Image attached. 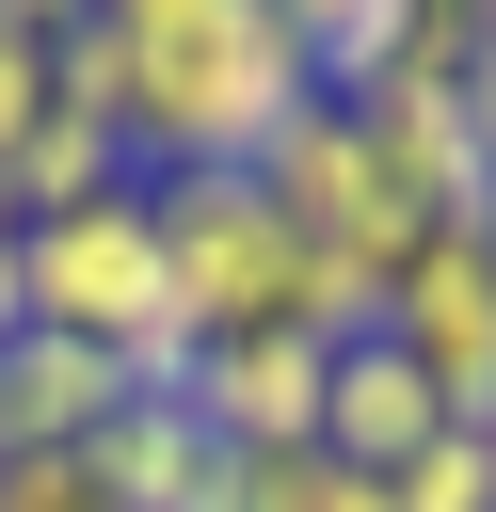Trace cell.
I'll return each mask as SVG.
<instances>
[{
    "instance_id": "6da1fadb",
    "label": "cell",
    "mask_w": 496,
    "mask_h": 512,
    "mask_svg": "<svg viewBox=\"0 0 496 512\" xmlns=\"http://www.w3.org/2000/svg\"><path fill=\"white\" fill-rule=\"evenodd\" d=\"M96 32H112L128 176H256L320 112L288 0H96Z\"/></svg>"
},
{
    "instance_id": "7a4b0ae2",
    "label": "cell",
    "mask_w": 496,
    "mask_h": 512,
    "mask_svg": "<svg viewBox=\"0 0 496 512\" xmlns=\"http://www.w3.org/2000/svg\"><path fill=\"white\" fill-rule=\"evenodd\" d=\"M256 192H272L288 240H304V320H320V336H368L384 288H400V256L432 240V224L400 208V176L368 160V128H352V112H304V128L256 160Z\"/></svg>"
},
{
    "instance_id": "3957f363",
    "label": "cell",
    "mask_w": 496,
    "mask_h": 512,
    "mask_svg": "<svg viewBox=\"0 0 496 512\" xmlns=\"http://www.w3.org/2000/svg\"><path fill=\"white\" fill-rule=\"evenodd\" d=\"M144 208H160V288H176L192 352L304 320V240H288V208H272L256 176H144ZM304 336H320V320H304Z\"/></svg>"
},
{
    "instance_id": "277c9868",
    "label": "cell",
    "mask_w": 496,
    "mask_h": 512,
    "mask_svg": "<svg viewBox=\"0 0 496 512\" xmlns=\"http://www.w3.org/2000/svg\"><path fill=\"white\" fill-rule=\"evenodd\" d=\"M16 288H32V336H80V352L192 336V320H176V288H160V208H144V176H128V192H96V208L16 224Z\"/></svg>"
},
{
    "instance_id": "5b68a950",
    "label": "cell",
    "mask_w": 496,
    "mask_h": 512,
    "mask_svg": "<svg viewBox=\"0 0 496 512\" xmlns=\"http://www.w3.org/2000/svg\"><path fill=\"white\" fill-rule=\"evenodd\" d=\"M384 336L432 368V400L480 432L496 416V224H432L416 256H400V288H384Z\"/></svg>"
},
{
    "instance_id": "8992f818",
    "label": "cell",
    "mask_w": 496,
    "mask_h": 512,
    "mask_svg": "<svg viewBox=\"0 0 496 512\" xmlns=\"http://www.w3.org/2000/svg\"><path fill=\"white\" fill-rule=\"evenodd\" d=\"M320 384H336V336L272 320V336H224L192 368V416L224 432V464H256V448H320Z\"/></svg>"
},
{
    "instance_id": "52a82bcc",
    "label": "cell",
    "mask_w": 496,
    "mask_h": 512,
    "mask_svg": "<svg viewBox=\"0 0 496 512\" xmlns=\"http://www.w3.org/2000/svg\"><path fill=\"white\" fill-rule=\"evenodd\" d=\"M432 432H464V416L432 400V368H416L384 320H368V336H336V384H320V448H336V464H368V480H400Z\"/></svg>"
},
{
    "instance_id": "ba28073f",
    "label": "cell",
    "mask_w": 496,
    "mask_h": 512,
    "mask_svg": "<svg viewBox=\"0 0 496 512\" xmlns=\"http://www.w3.org/2000/svg\"><path fill=\"white\" fill-rule=\"evenodd\" d=\"M128 416V368L80 336H0V464H80Z\"/></svg>"
},
{
    "instance_id": "9c48e42d",
    "label": "cell",
    "mask_w": 496,
    "mask_h": 512,
    "mask_svg": "<svg viewBox=\"0 0 496 512\" xmlns=\"http://www.w3.org/2000/svg\"><path fill=\"white\" fill-rule=\"evenodd\" d=\"M416 16H432V0H288V32H304V96H320V112H368V96L416 64Z\"/></svg>"
},
{
    "instance_id": "30bf717a",
    "label": "cell",
    "mask_w": 496,
    "mask_h": 512,
    "mask_svg": "<svg viewBox=\"0 0 496 512\" xmlns=\"http://www.w3.org/2000/svg\"><path fill=\"white\" fill-rule=\"evenodd\" d=\"M224 512H400L368 464H336V448H256L240 480H224Z\"/></svg>"
},
{
    "instance_id": "8fae6325",
    "label": "cell",
    "mask_w": 496,
    "mask_h": 512,
    "mask_svg": "<svg viewBox=\"0 0 496 512\" xmlns=\"http://www.w3.org/2000/svg\"><path fill=\"white\" fill-rule=\"evenodd\" d=\"M48 32H64V0H0V160L48 128Z\"/></svg>"
},
{
    "instance_id": "7c38bea8",
    "label": "cell",
    "mask_w": 496,
    "mask_h": 512,
    "mask_svg": "<svg viewBox=\"0 0 496 512\" xmlns=\"http://www.w3.org/2000/svg\"><path fill=\"white\" fill-rule=\"evenodd\" d=\"M384 496H400V512H496V448H480V432H432Z\"/></svg>"
},
{
    "instance_id": "4fadbf2b",
    "label": "cell",
    "mask_w": 496,
    "mask_h": 512,
    "mask_svg": "<svg viewBox=\"0 0 496 512\" xmlns=\"http://www.w3.org/2000/svg\"><path fill=\"white\" fill-rule=\"evenodd\" d=\"M0 512H112L96 464H0Z\"/></svg>"
},
{
    "instance_id": "5bb4252c",
    "label": "cell",
    "mask_w": 496,
    "mask_h": 512,
    "mask_svg": "<svg viewBox=\"0 0 496 512\" xmlns=\"http://www.w3.org/2000/svg\"><path fill=\"white\" fill-rule=\"evenodd\" d=\"M464 128H480V176H496V16L464 32Z\"/></svg>"
},
{
    "instance_id": "9a60e30c",
    "label": "cell",
    "mask_w": 496,
    "mask_h": 512,
    "mask_svg": "<svg viewBox=\"0 0 496 512\" xmlns=\"http://www.w3.org/2000/svg\"><path fill=\"white\" fill-rule=\"evenodd\" d=\"M0 336H32V288H16V208H0Z\"/></svg>"
},
{
    "instance_id": "2e32d148",
    "label": "cell",
    "mask_w": 496,
    "mask_h": 512,
    "mask_svg": "<svg viewBox=\"0 0 496 512\" xmlns=\"http://www.w3.org/2000/svg\"><path fill=\"white\" fill-rule=\"evenodd\" d=\"M480 448H496V416H480Z\"/></svg>"
}]
</instances>
